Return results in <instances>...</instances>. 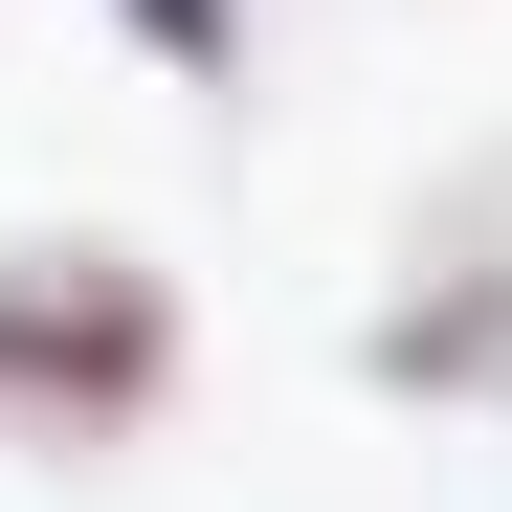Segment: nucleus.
<instances>
[{
  "mask_svg": "<svg viewBox=\"0 0 512 512\" xmlns=\"http://www.w3.org/2000/svg\"><path fill=\"white\" fill-rule=\"evenodd\" d=\"M156 357H179V312H156V268H90V245L0 268V401H23V423H67V446H112V423L156 401Z\"/></svg>",
  "mask_w": 512,
  "mask_h": 512,
  "instance_id": "f257e3e1",
  "label": "nucleus"
},
{
  "mask_svg": "<svg viewBox=\"0 0 512 512\" xmlns=\"http://www.w3.org/2000/svg\"><path fill=\"white\" fill-rule=\"evenodd\" d=\"M379 379H401V401H446V379H512V290L468 268L446 312H401V334H379Z\"/></svg>",
  "mask_w": 512,
  "mask_h": 512,
  "instance_id": "f03ea898",
  "label": "nucleus"
},
{
  "mask_svg": "<svg viewBox=\"0 0 512 512\" xmlns=\"http://www.w3.org/2000/svg\"><path fill=\"white\" fill-rule=\"evenodd\" d=\"M134 23H156V45H179V67H201V45H223V0H134Z\"/></svg>",
  "mask_w": 512,
  "mask_h": 512,
  "instance_id": "7ed1b4c3",
  "label": "nucleus"
}]
</instances>
